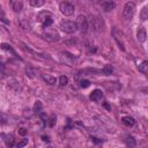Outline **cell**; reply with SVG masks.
<instances>
[{
    "mask_svg": "<svg viewBox=\"0 0 148 148\" xmlns=\"http://www.w3.org/2000/svg\"><path fill=\"white\" fill-rule=\"evenodd\" d=\"M135 10H136V6H135V4L133 1L126 3L124 8H123V16L126 20H131L135 14Z\"/></svg>",
    "mask_w": 148,
    "mask_h": 148,
    "instance_id": "6da1fadb",
    "label": "cell"
},
{
    "mask_svg": "<svg viewBox=\"0 0 148 148\" xmlns=\"http://www.w3.org/2000/svg\"><path fill=\"white\" fill-rule=\"evenodd\" d=\"M60 28L62 31L67 33V34H73V33H75L78 29H77V24L75 22H73V21H69V20H64L60 22Z\"/></svg>",
    "mask_w": 148,
    "mask_h": 148,
    "instance_id": "7a4b0ae2",
    "label": "cell"
},
{
    "mask_svg": "<svg viewBox=\"0 0 148 148\" xmlns=\"http://www.w3.org/2000/svg\"><path fill=\"white\" fill-rule=\"evenodd\" d=\"M75 24H77V29H79L80 31L82 33H86L89 28V22H88V19L85 16V15H79L77 18V21H75Z\"/></svg>",
    "mask_w": 148,
    "mask_h": 148,
    "instance_id": "3957f363",
    "label": "cell"
},
{
    "mask_svg": "<svg viewBox=\"0 0 148 148\" xmlns=\"http://www.w3.org/2000/svg\"><path fill=\"white\" fill-rule=\"evenodd\" d=\"M59 10L60 12L65 15V16H71L74 14V11H75V8H74V6L67 1H64L59 5Z\"/></svg>",
    "mask_w": 148,
    "mask_h": 148,
    "instance_id": "277c9868",
    "label": "cell"
},
{
    "mask_svg": "<svg viewBox=\"0 0 148 148\" xmlns=\"http://www.w3.org/2000/svg\"><path fill=\"white\" fill-rule=\"evenodd\" d=\"M92 26H93L94 30H95V31H97V33L103 31V30H104V27H105L103 19H102L101 16H98V15H96V16L92 18Z\"/></svg>",
    "mask_w": 148,
    "mask_h": 148,
    "instance_id": "5b68a950",
    "label": "cell"
},
{
    "mask_svg": "<svg viewBox=\"0 0 148 148\" xmlns=\"http://www.w3.org/2000/svg\"><path fill=\"white\" fill-rule=\"evenodd\" d=\"M44 38L48 39V41H51V42H54V41H58L59 39V34L56 29H52L50 27H46L44 34H43Z\"/></svg>",
    "mask_w": 148,
    "mask_h": 148,
    "instance_id": "8992f818",
    "label": "cell"
},
{
    "mask_svg": "<svg viewBox=\"0 0 148 148\" xmlns=\"http://www.w3.org/2000/svg\"><path fill=\"white\" fill-rule=\"evenodd\" d=\"M112 35H113V38H115V41L117 42L118 46L124 51V50H125V44H124V41H123V34H122L118 29L113 28V29H112Z\"/></svg>",
    "mask_w": 148,
    "mask_h": 148,
    "instance_id": "52a82bcc",
    "label": "cell"
},
{
    "mask_svg": "<svg viewBox=\"0 0 148 148\" xmlns=\"http://www.w3.org/2000/svg\"><path fill=\"white\" fill-rule=\"evenodd\" d=\"M11 6H12V10L14 12L19 13V12H21L23 10V1L22 0H12Z\"/></svg>",
    "mask_w": 148,
    "mask_h": 148,
    "instance_id": "ba28073f",
    "label": "cell"
},
{
    "mask_svg": "<svg viewBox=\"0 0 148 148\" xmlns=\"http://www.w3.org/2000/svg\"><path fill=\"white\" fill-rule=\"evenodd\" d=\"M90 100L92 101H94V102H98L102 97H103V93H102V90H100V89H95L94 92H92V94H90Z\"/></svg>",
    "mask_w": 148,
    "mask_h": 148,
    "instance_id": "9c48e42d",
    "label": "cell"
},
{
    "mask_svg": "<svg viewBox=\"0 0 148 148\" xmlns=\"http://www.w3.org/2000/svg\"><path fill=\"white\" fill-rule=\"evenodd\" d=\"M136 37H138V41H139L140 43L146 42V38H147V33H146V29H145V28H140V29L138 30Z\"/></svg>",
    "mask_w": 148,
    "mask_h": 148,
    "instance_id": "30bf717a",
    "label": "cell"
},
{
    "mask_svg": "<svg viewBox=\"0 0 148 148\" xmlns=\"http://www.w3.org/2000/svg\"><path fill=\"white\" fill-rule=\"evenodd\" d=\"M49 18H52V15H51V13L50 12H41L38 15H37V20L39 21V22H44V21H46Z\"/></svg>",
    "mask_w": 148,
    "mask_h": 148,
    "instance_id": "8fae6325",
    "label": "cell"
},
{
    "mask_svg": "<svg viewBox=\"0 0 148 148\" xmlns=\"http://www.w3.org/2000/svg\"><path fill=\"white\" fill-rule=\"evenodd\" d=\"M42 78L43 80L48 84V85H54L56 84V78L50 75V74H42Z\"/></svg>",
    "mask_w": 148,
    "mask_h": 148,
    "instance_id": "7c38bea8",
    "label": "cell"
},
{
    "mask_svg": "<svg viewBox=\"0 0 148 148\" xmlns=\"http://www.w3.org/2000/svg\"><path fill=\"white\" fill-rule=\"evenodd\" d=\"M115 7H116V4H115L113 1H111V0H108V1H105V3L103 4V8H104L105 12H110V11H112Z\"/></svg>",
    "mask_w": 148,
    "mask_h": 148,
    "instance_id": "4fadbf2b",
    "label": "cell"
},
{
    "mask_svg": "<svg viewBox=\"0 0 148 148\" xmlns=\"http://www.w3.org/2000/svg\"><path fill=\"white\" fill-rule=\"evenodd\" d=\"M138 67H139V71L142 74H147L148 73V61L147 60H143L141 64L138 65Z\"/></svg>",
    "mask_w": 148,
    "mask_h": 148,
    "instance_id": "5bb4252c",
    "label": "cell"
},
{
    "mask_svg": "<svg viewBox=\"0 0 148 148\" xmlns=\"http://www.w3.org/2000/svg\"><path fill=\"white\" fill-rule=\"evenodd\" d=\"M8 86L14 90H19L20 89V82L18 80H15V79H10L8 80Z\"/></svg>",
    "mask_w": 148,
    "mask_h": 148,
    "instance_id": "9a60e30c",
    "label": "cell"
},
{
    "mask_svg": "<svg viewBox=\"0 0 148 148\" xmlns=\"http://www.w3.org/2000/svg\"><path fill=\"white\" fill-rule=\"evenodd\" d=\"M123 123H124V125H126V126H133L134 124H135V120H134V118H132V117H130V116H126V117H123Z\"/></svg>",
    "mask_w": 148,
    "mask_h": 148,
    "instance_id": "2e32d148",
    "label": "cell"
},
{
    "mask_svg": "<svg viewBox=\"0 0 148 148\" xmlns=\"http://www.w3.org/2000/svg\"><path fill=\"white\" fill-rule=\"evenodd\" d=\"M29 4L33 6V7H42L44 4H45V0H29Z\"/></svg>",
    "mask_w": 148,
    "mask_h": 148,
    "instance_id": "e0dca14e",
    "label": "cell"
},
{
    "mask_svg": "<svg viewBox=\"0 0 148 148\" xmlns=\"http://www.w3.org/2000/svg\"><path fill=\"white\" fill-rule=\"evenodd\" d=\"M125 142H126V145H127L128 147H134V146H135V139H134L133 136H131V135H128V136L125 139Z\"/></svg>",
    "mask_w": 148,
    "mask_h": 148,
    "instance_id": "ac0fdd59",
    "label": "cell"
},
{
    "mask_svg": "<svg viewBox=\"0 0 148 148\" xmlns=\"http://www.w3.org/2000/svg\"><path fill=\"white\" fill-rule=\"evenodd\" d=\"M42 110H43V104H42V102L37 101V102L35 103V105H34V111L39 113V112H42Z\"/></svg>",
    "mask_w": 148,
    "mask_h": 148,
    "instance_id": "d6986e66",
    "label": "cell"
},
{
    "mask_svg": "<svg viewBox=\"0 0 148 148\" xmlns=\"http://www.w3.org/2000/svg\"><path fill=\"white\" fill-rule=\"evenodd\" d=\"M140 16H141V20H142V21H146V20L148 19V8H147V7H143V8H142Z\"/></svg>",
    "mask_w": 148,
    "mask_h": 148,
    "instance_id": "ffe728a7",
    "label": "cell"
},
{
    "mask_svg": "<svg viewBox=\"0 0 148 148\" xmlns=\"http://www.w3.org/2000/svg\"><path fill=\"white\" fill-rule=\"evenodd\" d=\"M67 84H68V78L65 77V75H61L59 78V85L61 87H65V86H67Z\"/></svg>",
    "mask_w": 148,
    "mask_h": 148,
    "instance_id": "44dd1931",
    "label": "cell"
},
{
    "mask_svg": "<svg viewBox=\"0 0 148 148\" xmlns=\"http://www.w3.org/2000/svg\"><path fill=\"white\" fill-rule=\"evenodd\" d=\"M56 122H57V117H56L54 115H52V116L49 118V120H48V125H49L50 127H53V126L56 125Z\"/></svg>",
    "mask_w": 148,
    "mask_h": 148,
    "instance_id": "7402d4cb",
    "label": "cell"
},
{
    "mask_svg": "<svg viewBox=\"0 0 148 148\" xmlns=\"http://www.w3.org/2000/svg\"><path fill=\"white\" fill-rule=\"evenodd\" d=\"M5 138H6L5 141H6V143H7L8 146H13V145H14V138H13L12 135H6Z\"/></svg>",
    "mask_w": 148,
    "mask_h": 148,
    "instance_id": "603a6c76",
    "label": "cell"
},
{
    "mask_svg": "<svg viewBox=\"0 0 148 148\" xmlns=\"http://www.w3.org/2000/svg\"><path fill=\"white\" fill-rule=\"evenodd\" d=\"M52 23H53V19H52V18H49V19H48L46 21H44L42 24L46 28V27H51V26H52Z\"/></svg>",
    "mask_w": 148,
    "mask_h": 148,
    "instance_id": "cb8c5ba5",
    "label": "cell"
},
{
    "mask_svg": "<svg viewBox=\"0 0 148 148\" xmlns=\"http://www.w3.org/2000/svg\"><path fill=\"white\" fill-rule=\"evenodd\" d=\"M1 48H3L4 50H7V51H11V52H12V53H13L14 56H16V53H15V52H14V50H13V49L11 48V45H8V44H1Z\"/></svg>",
    "mask_w": 148,
    "mask_h": 148,
    "instance_id": "d4e9b609",
    "label": "cell"
},
{
    "mask_svg": "<svg viewBox=\"0 0 148 148\" xmlns=\"http://www.w3.org/2000/svg\"><path fill=\"white\" fill-rule=\"evenodd\" d=\"M80 86H81V88H88V87L90 86V82H89L88 80H81Z\"/></svg>",
    "mask_w": 148,
    "mask_h": 148,
    "instance_id": "484cf974",
    "label": "cell"
},
{
    "mask_svg": "<svg viewBox=\"0 0 148 148\" xmlns=\"http://www.w3.org/2000/svg\"><path fill=\"white\" fill-rule=\"evenodd\" d=\"M0 21H3V22H5V23H8V21L6 20L5 13L3 12V10H0Z\"/></svg>",
    "mask_w": 148,
    "mask_h": 148,
    "instance_id": "4316f807",
    "label": "cell"
},
{
    "mask_svg": "<svg viewBox=\"0 0 148 148\" xmlns=\"http://www.w3.org/2000/svg\"><path fill=\"white\" fill-rule=\"evenodd\" d=\"M27 143H28V139H23L22 141L18 142V143H16V146H18V147L20 148V147H24V146H26Z\"/></svg>",
    "mask_w": 148,
    "mask_h": 148,
    "instance_id": "83f0119b",
    "label": "cell"
},
{
    "mask_svg": "<svg viewBox=\"0 0 148 148\" xmlns=\"http://www.w3.org/2000/svg\"><path fill=\"white\" fill-rule=\"evenodd\" d=\"M26 73H27V75L29 77V78H34L35 75H34V71L31 69V68H27L26 69Z\"/></svg>",
    "mask_w": 148,
    "mask_h": 148,
    "instance_id": "f1b7e54d",
    "label": "cell"
},
{
    "mask_svg": "<svg viewBox=\"0 0 148 148\" xmlns=\"http://www.w3.org/2000/svg\"><path fill=\"white\" fill-rule=\"evenodd\" d=\"M4 74H5V67L3 64H0V78H4Z\"/></svg>",
    "mask_w": 148,
    "mask_h": 148,
    "instance_id": "f546056e",
    "label": "cell"
},
{
    "mask_svg": "<svg viewBox=\"0 0 148 148\" xmlns=\"http://www.w3.org/2000/svg\"><path fill=\"white\" fill-rule=\"evenodd\" d=\"M27 132H28V131H27L24 127H21V128H19V134H20V135H23V136H24V135L27 134Z\"/></svg>",
    "mask_w": 148,
    "mask_h": 148,
    "instance_id": "4dcf8cb0",
    "label": "cell"
},
{
    "mask_svg": "<svg viewBox=\"0 0 148 148\" xmlns=\"http://www.w3.org/2000/svg\"><path fill=\"white\" fill-rule=\"evenodd\" d=\"M42 139H43V141H46V142H49V141H50L49 136H45V135H43V136H42Z\"/></svg>",
    "mask_w": 148,
    "mask_h": 148,
    "instance_id": "1f68e13d",
    "label": "cell"
},
{
    "mask_svg": "<svg viewBox=\"0 0 148 148\" xmlns=\"http://www.w3.org/2000/svg\"><path fill=\"white\" fill-rule=\"evenodd\" d=\"M41 117H42V119L46 120V115H45V113H41Z\"/></svg>",
    "mask_w": 148,
    "mask_h": 148,
    "instance_id": "d6a6232c",
    "label": "cell"
},
{
    "mask_svg": "<svg viewBox=\"0 0 148 148\" xmlns=\"http://www.w3.org/2000/svg\"><path fill=\"white\" fill-rule=\"evenodd\" d=\"M104 107H105V108H107V109H109V110H110V107H109V105H108V104H104Z\"/></svg>",
    "mask_w": 148,
    "mask_h": 148,
    "instance_id": "836d02e7",
    "label": "cell"
},
{
    "mask_svg": "<svg viewBox=\"0 0 148 148\" xmlns=\"http://www.w3.org/2000/svg\"><path fill=\"white\" fill-rule=\"evenodd\" d=\"M0 10H1V6H0Z\"/></svg>",
    "mask_w": 148,
    "mask_h": 148,
    "instance_id": "e575fe53",
    "label": "cell"
}]
</instances>
